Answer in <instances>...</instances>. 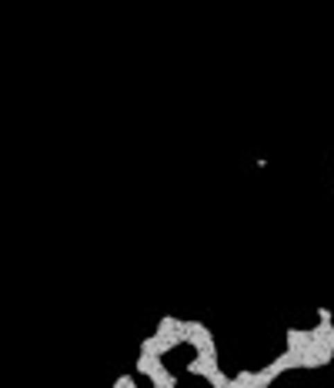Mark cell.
<instances>
[{"label": "cell", "instance_id": "obj_1", "mask_svg": "<svg viewBox=\"0 0 334 388\" xmlns=\"http://www.w3.org/2000/svg\"><path fill=\"white\" fill-rule=\"evenodd\" d=\"M134 371H137L141 378H148V385H154V388H177V375L167 369V362L161 355L141 351L137 362H134Z\"/></svg>", "mask_w": 334, "mask_h": 388}, {"label": "cell", "instance_id": "obj_2", "mask_svg": "<svg viewBox=\"0 0 334 388\" xmlns=\"http://www.w3.org/2000/svg\"><path fill=\"white\" fill-rule=\"evenodd\" d=\"M137 378H141L137 371H134V375H121V378H117L114 385H117V388H130V385H137Z\"/></svg>", "mask_w": 334, "mask_h": 388}]
</instances>
